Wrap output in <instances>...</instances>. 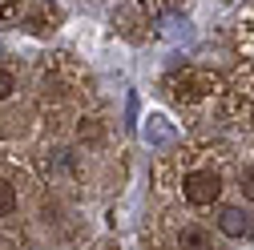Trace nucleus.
I'll return each mask as SVG.
<instances>
[{"instance_id": "obj_1", "label": "nucleus", "mask_w": 254, "mask_h": 250, "mask_svg": "<svg viewBox=\"0 0 254 250\" xmlns=\"http://www.w3.org/2000/svg\"><path fill=\"white\" fill-rule=\"evenodd\" d=\"M214 153H222V149H210V145L174 149L170 158L157 166V178L166 182V190H174L194 210L218 206L222 194H226V170H222V162H214Z\"/></svg>"}, {"instance_id": "obj_2", "label": "nucleus", "mask_w": 254, "mask_h": 250, "mask_svg": "<svg viewBox=\"0 0 254 250\" xmlns=\"http://www.w3.org/2000/svg\"><path fill=\"white\" fill-rule=\"evenodd\" d=\"M162 89L182 113H206L210 105L214 109L222 105L226 77L218 69H206V65H178V69H170L162 77Z\"/></svg>"}, {"instance_id": "obj_3", "label": "nucleus", "mask_w": 254, "mask_h": 250, "mask_svg": "<svg viewBox=\"0 0 254 250\" xmlns=\"http://www.w3.org/2000/svg\"><path fill=\"white\" fill-rule=\"evenodd\" d=\"M222 113L234 125H250L254 129V65H242L226 77V93H222Z\"/></svg>"}, {"instance_id": "obj_4", "label": "nucleus", "mask_w": 254, "mask_h": 250, "mask_svg": "<svg viewBox=\"0 0 254 250\" xmlns=\"http://www.w3.org/2000/svg\"><path fill=\"white\" fill-rule=\"evenodd\" d=\"M174 250H218L214 246V230L202 226V222H186L174 234Z\"/></svg>"}, {"instance_id": "obj_5", "label": "nucleus", "mask_w": 254, "mask_h": 250, "mask_svg": "<svg viewBox=\"0 0 254 250\" xmlns=\"http://www.w3.org/2000/svg\"><path fill=\"white\" fill-rule=\"evenodd\" d=\"M214 222H218V230L226 234V238H246V234L254 230L242 206H222V210H218V218H214Z\"/></svg>"}, {"instance_id": "obj_6", "label": "nucleus", "mask_w": 254, "mask_h": 250, "mask_svg": "<svg viewBox=\"0 0 254 250\" xmlns=\"http://www.w3.org/2000/svg\"><path fill=\"white\" fill-rule=\"evenodd\" d=\"M61 24V8L53 0H33V8H28V28L33 33H53Z\"/></svg>"}, {"instance_id": "obj_7", "label": "nucleus", "mask_w": 254, "mask_h": 250, "mask_svg": "<svg viewBox=\"0 0 254 250\" xmlns=\"http://www.w3.org/2000/svg\"><path fill=\"white\" fill-rule=\"evenodd\" d=\"M234 37H238V53L246 57V65H254V0L238 12V28H234Z\"/></svg>"}, {"instance_id": "obj_8", "label": "nucleus", "mask_w": 254, "mask_h": 250, "mask_svg": "<svg viewBox=\"0 0 254 250\" xmlns=\"http://www.w3.org/2000/svg\"><path fill=\"white\" fill-rule=\"evenodd\" d=\"M145 141H149V145H157V149L174 145V141H178V129L170 125V117H162V113L145 117Z\"/></svg>"}, {"instance_id": "obj_9", "label": "nucleus", "mask_w": 254, "mask_h": 250, "mask_svg": "<svg viewBox=\"0 0 254 250\" xmlns=\"http://www.w3.org/2000/svg\"><path fill=\"white\" fill-rule=\"evenodd\" d=\"M77 137H81L85 145H101V141H105V121L93 117V113L81 117V121H77Z\"/></svg>"}, {"instance_id": "obj_10", "label": "nucleus", "mask_w": 254, "mask_h": 250, "mask_svg": "<svg viewBox=\"0 0 254 250\" xmlns=\"http://www.w3.org/2000/svg\"><path fill=\"white\" fill-rule=\"evenodd\" d=\"M133 4L153 20V16H162V12H174V8H182L186 0H133Z\"/></svg>"}, {"instance_id": "obj_11", "label": "nucleus", "mask_w": 254, "mask_h": 250, "mask_svg": "<svg viewBox=\"0 0 254 250\" xmlns=\"http://www.w3.org/2000/svg\"><path fill=\"white\" fill-rule=\"evenodd\" d=\"M16 210V186L8 178H0V218H8Z\"/></svg>"}, {"instance_id": "obj_12", "label": "nucleus", "mask_w": 254, "mask_h": 250, "mask_svg": "<svg viewBox=\"0 0 254 250\" xmlns=\"http://www.w3.org/2000/svg\"><path fill=\"white\" fill-rule=\"evenodd\" d=\"M20 12H24V4H20V0H0V28L16 24V20H20Z\"/></svg>"}, {"instance_id": "obj_13", "label": "nucleus", "mask_w": 254, "mask_h": 250, "mask_svg": "<svg viewBox=\"0 0 254 250\" xmlns=\"http://www.w3.org/2000/svg\"><path fill=\"white\" fill-rule=\"evenodd\" d=\"M238 194H242L246 202H254V162L238 170Z\"/></svg>"}, {"instance_id": "obj_14", "label": "nucleus", "mask_w": 254, "mask_h": 250, "mask_svg": "<svg viewBox=\"0 0 254 250\" xmlns=\"http://www.w3.org/2000/svg\"><path fill=\"white\" fill-rule=\"evenodd\" d=\"M12 89H16V73L0 65V101H8V97H12Z\"/></svg>"}]
</instances>
